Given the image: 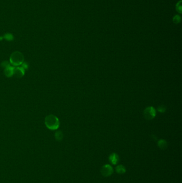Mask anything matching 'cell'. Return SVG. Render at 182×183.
Here are the masks:
<instances>
[{
    "label": "cell",
    "instance_id": "obj_1",
    "mask_svg": "<svg viewBox=\"0 0 182 183\" xmlns=\"http://www.w3.org/2000/svg\"><path fill=\"white\" fill-rule=\"evenodd\" d=\"M45 123L48 128L52 130H56L59 125L58 118L53 115H49L46 118Z\"/></svg>",
    "mask_w": 182,
    "mask_h": 183
},
{
    "label": "cell",
    "instance_id": "obj_2",
    "mask_svg": "<svg viewBox=\"0 0 182 183\" xmlns=\"http://www.w3.org/2000/svg\"><path fill=\"white\" fill-rule=\"evenodd\" d=\"M24 61V56L21 52H16L12 54L10 56V62L14 66H19Z\"/></svg>",
    "mask_w": 182,
    "mask_h": 183
},
{
    "label": "cell",
    "instance_id": "obj_3",
    "mask_svg": "<svg viewBox=\"0 0 182 183\" xmlns=\"http://www.w3.org/2000/svg\"><path fill=\"white\" fill-rule=\"evenodd\" d=\"M156 109L152 107H149L145 109L144 111V115L147 119H152L156 116Z\"/></svg>",
    "mask_w": 182,
    "mask_h": 183
},
{
    "label": "cell",
    "instance_id": "obj_4",
    "mask_svg": "<svg viewBox=\"0 0 182 183\" xmlns=\"http://www.w3.org/2000/svg\"><path fill=\"white\" fill-rule=\"evenodd\" d=\"M113 170L112 167L109 164L104 165L102 169L101 173L105 177H108L113 174Z\"/></svg>",
    "mask_w": 182,
    "mask_h": 183
},
{
    "label": "cell",
    "instance_id": "obj_5",
    "mask_svg": "<svg viewBox=\"0 0 182 183\" xmlns=\"http://www.w3.org/2000/svg\"><path fill=\"white\" fill-rule=\"evenodd\" d=\"M109 160L113 164H117L119 161V156L117 154L113 153L109 156Z\"/></svg>",
    "mask_w": 182,
    "mask_h": 183
},
{
    "label": "cell",
    "instance_id": "obj_6",
    "mask_svg": "<svg viewBox=\"0 0 182 183\" xmlns=\"http://www.w3.org/2000/svg\"><path fill=\"white\" fill-rule=\"evenodd\" d=\"M159 147L162 149H165L167 147V143L165 140L161 139L158 142Z\"/></svg>",
    "mask_w": 182,
    "mask_h": 183
},
{
    "label": "cell",
    "instance_id": "obj_7",
    "mask_svg": "<svg viewBox=\"0 0 182 183\" xmlns=\"http://www.w3.org/2000/svg\"><path fill=\"white\" fill-rule=\"evenodd\" d=\"M116 171L119 174H123L126 172V169L124 166L122 165H119L116 168Z\"/></svg>",
    "mask_w": 182,
    "mask_h": 183
},
{
    "label": "cell",
    "instance_id": "obj_8",
    "mask_svg": "<svg viewBox=\"0 0 182 183\" xmlns=\"http://www.w3.org/2000/svg\"><path fill=\"white\" fill-rule=\"evenodd\" d=\"M173 22L176 24H177L178 23H179L181 21V17L179 16L176 15V16H175L173 19Z\"/></svg>",
    "mask_w": 182,
    "mask_h": 183
},
{
    "label": "cell",
    "instance_id": "obj_9",
    "mask_svg": "<svg viewBox=\"0 0 182 183\" xmlns=\"http://www.w3.org/2000/svg\"><path fill=\"white\" fill-rule=\"evenodd\" d=\"M177 8H177V11H178L179 13H181V11H182V5H181V1H180V2H179V3H177Z\"/></svg>",
    "mask_w": 182,
    "mask_h": 183
},
{
    "label": "cell",
    "instance_id": "obj_10",
    "mask_svg": "<svg viewBox=\"0 0 182 183\" xmlns=\"http://www.w3.org/2000/svg\"><path fill=\"white\" fill-rule=\"evenodd\" d=\"M158 111H160V112L164 113V112H165V110H166V108H165V107L164 105H161V106H160V107L158 108Z\"/></svg>",
    "mask_w": 182,
    "mask_h": 183
}]
</instances>
